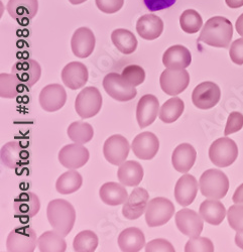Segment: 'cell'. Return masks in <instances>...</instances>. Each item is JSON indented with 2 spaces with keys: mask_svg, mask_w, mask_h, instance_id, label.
Wrapping results in <instances>:
<instances>
[{
  "mask_svg": "<svg viewBox=\"0 0 243 252\" xmlns=\"http://www.w3.org/2000/svg\"><path fill=\"white\" fill-rule=\"evenodd\" d=\"M225 2L230 8H239L243 6V0H225Z\"/></svg>",
  "mask_w": 243,
  "mask_h": 252,
  "instance_id": "49",
  "label": "cell"
},
{
  "mask_svg": "<svg viewBox=\"0 0 243 252\" xmlns=\"http://www.w3.org/2000/svg\"><path fill=\"white\" fill-rule=\"evenodd\" d=\"M37 247L40 252H64L67 250V242L55 230L46 231L38 237Z\"/></svg>",
  "mask_w": 243,
  "mask_h": 252,
  "instance_id": "33",
  "label": "cell"
},
{
  "mask_svg": "<svg viewBox=\"0 0 243 252\" xmlns=\"http://www.w3.org/2000/svg\"><path fill=\"white\" fill-rule=\"evenodd\" d=\"M199 214L205 222L217 226L223 222L227 213L224 205L219 200L208 199L201 203Z\"/></svg>",
  "mask_w": 243,
  "mask_h": 252,
  "instance_id": "31",
  "label": "cell"
},
{
  "mask_svg": "<svg viewBox=\"0 0 243 252\" xmlns=\"http://www.w3.org/2000/svg\"><path fill=\"white\" fill-rule=\"evenodd\" d=\"M100 199L108 206L122 205L128 199V193L124 185L115 182H108L102 185L99 191Z\"/></svg>",
  "mask_w": 243,
  "mask_h": 252,
  "instance_id": "29",
  "label": "cell"
},
{
  "mask_svg": "<svg viewBox=\"0 0 243 252\" xmlns=\"http://www.w3.org/2000/svg\"><path fill=\"white\" fill-rule=\"evenodd\" d=\"M103 88L111 98L119 102L130 101L137 95L135 86L118 73H109L104 77Z\"/></svg>",
  "mask_w": 243,
  "mask_h": 252,
  "instance_id": "8",
  "label": "cell"
},
{
  "mask_svg": "<svg viewBox=\"0 0 243 252\" xmlns=\"http://www.w3.org/2000/svg\"><path fill=\"white\" fill-rule=\"evenodd\" d=\"M62 81L71 90L83 88L88 82L89 73L87 67L80 62H71L62 71Z\"/></svg>",
  "mask_w": 243,
  "mask_h": 252,
  "instance_id": "20",
  "label": "cell"
},
{
  "mask_svg": "<svg viewBox=\"0 0 243 252\" xmlns=\"http://www.w3.org/2000/svg\"><path fill=\"white\" fill-rule=\"evenodd\" d=\"M146 245L143 231L136 227L124 229L118 236V246L123 252H138Z\"/></svg>",
  "mask_w": 243,
  "mask_h": 252,
  "instance_id": "27",
  "label": "cell"
},
{
  "mask_svg": "<svg viewBox=\"0 0 243 252\" xmlns=\"http://www.w3.org/2000/svg\"><path fill=\"white\" fill-rule=\"evenodd\" d=\"M60 163L69 170H77L87 163L90 153L83 144L71 143L65 145L58 156Z\"/></svg>",
  "mask_w": 243,
  "mask_h": 252,
  "instance_id": "12",
  "label": "cell"
},
{
  "mask_svg": "<svg viewBox=\"0 0 243 252\" xmlns=\"http://www.w3.org/2000/svg\"><path fill=\"white\" fill-rule=\"evenodd\" d=\"M185 109V104L184 101L181 98L175 96L171 99L167 100L163 106L159 109L158 117L159 119L165 122V123H173L177 121L181 115L183 114Z\"/></svg>",
  "mask_w": 243,
  "mask_h": 252,
  "instance_id": "35",
  "label": "cell"
},
{
  "mask_svg": "<svg viewBox=\"0 0 243 252\" xmlns=\"http://www.w3.org/2000/svg\"><path fill=\"white\" fill-rule=\"evenodd\" d=\"M30 154L25 145L16 140L5 143L1 149V161L9 169L22 167L29 162Z\"/></svg>",
  "mask_w": 243,
  "mask_h": 252,
  "instance_id": "19",
  "label": "cell"
},
{
  "mask_svg": "<svg viewBox=\"0 0 243 252\" xmlns=\"http://www.w3.org/2000/svg\"><path fill=\"white\" fill-rule=\"evenodd\" d=\"M122 77L133 86H139L146 80V72L145 70L138 65H129L126 66L122 73Z\"/></svg>",
  "mask_w": 243,
  "mask_h": 252,
  "instance_id": "40",
  "label": "cell"
},
{
  "mask_svg": "<svg viewBox=\"0 0 243 252\" xmlns=\"http://www.w3.org/2000/svg\"><path fill=\"white\" fill-rule=\"evenodd\" d=\"M98 245V236L91 230L81 231L73 241V249L76 252H94Z\"/></svg>",
  "mask_w": 243,
  "mask_h": 252,
  "instance_id": "38",
  "label": "cell"
},
{
  "mask_svg": "<svg viewBox=\"0 0 243 252\" xmlns=\"http://www.w3.org/2000/svg\"><path fill=\"white\" fill-rule=\"evenodd\" d=\"M136 32L141 38L154 40L163 33L164 22L155 14H145L137 20Z\"/></svg>",
  "mask_w": 243,
  "mask_h": 252,
  "instance_id": "26",
  "label": "cell"
},
{
  "mask_svg": "<svg viewBox=\"0 0 243 252\" xmlns=\"http://www.w3.org/2000/svg\"><path fill=\"white\" fill-rule=\"evenodd\" d=\"M158 99L152 94L141 97L136 106V120L140 128H146L152 124L159 113Z\"/></svg>",
  "mask_w": 243,
  "mask_h": 252,
  "instance_id": "18",
  "label": "cell"
},
{
  "mask_svg": "<svg viewBox=\"0 0 243 252\" xmlns=\"http://www.w3.org/2000/svg\"><path fill=\"white\" fill-rule=\"evenodd\" d=\"M235 28H236L238 34H240L243 37V13L238 17Z\"/></svg>",
  "mask_w": 243,
  "mask_h": 252,
  "instance_id": "50",
  "label": "cell"
},
{
  "mask_svg": "<svg viewBox=\"0 0 243 252\" xmlns=\"http://www.w3.org/2000/svg\"><path fill=\"white\" fill-rule=\"evenodd\" d=\"M221 91L215 83L207 81L199 84L192 93V101L195 106L202 110H208L219 103Z\"/></svg>",
  "mask_w": 243,
  "mask_h": 252,
  "instance_id": "11",
  "label": "cell"
},
{
  "mask_svg": "<svg viewBox=\"0 0 243 252\" xmlns=\"http://www.w3.org/2000/svg\"><path fill=\"white\" fill-rule=\"evenodd\" d=\"M232 35L233 27L230 20L223 16H214L207 20L200 33L199 41L214 48L227 49Z\"/></svg>",
  "mask_w": 243,
  "mask_h": 252,
  "instance_id": "1",
  "label": "cell"
},
{
  "mask_svg": "<svg viewBox=\"0 0 243 252\" xmlns=\"http://www.w3.org/2000/svg\"><path fill=\"white\" fill-rule=\"evenodd\" d=\"M13 209L15 214L19 217L31 218L38 213L40 202L34 193L23 192L15 198Z\"/></svg>",
  "mask_w": 243,
  "mask_h": 252,
  "instance_id": "30",
  "label": "cell"
},
{
  "mask_svg": "<svg viewBox=\"0 0 243 252\" xmlns=\"http://www.w3.org/2000/svg\"><path fill=\"white\" fill-rule=\"evenodd\" d=\"M235 243L236 245L243 250V232H237L235 235Z\"/></svg>",
  "mask_w": 243,
  "mask_h": 252,
  "instance_id": "51",
  "label": "cell"
},
{
  "mask_svg": "<svg viewBox=\"0 0 243 252\" xmlns=\"http://www.w3.org/2000/svg\"><path fill=\"white\" fill-rule=\"evenodd\" d=\"M144 169L138 161L125 160L118 167L117 178L119 182L126 187H136L144 179Z\"/></svg>",
  "mask_w": 243,
  "mask_h": 252,
  "instance_id": "28",
  "label": "cell"
},
{
  "mask_svg": "<svg viewBox=\"0 0 243 252\" xmlns=\"http://www.w3.org/2000/svg\"><path fill=\"white\" fill-rule=\"evenodd\" d=\"M25 87L24 84L12 73L0 74V96L1 98H16L24 91Z\"/></svg>",
  "mask_w": 243,
  "mask_h": 252,
  "instance_id": "36",
  "label": "cell"
},
{
  "mask_svg": "<svg viewBox=\"0 0 243 252\" xmlns=\"http://www.w3.org/2000/svg\"><path fill=\"white\" fill-rule=\"evenodd\" d=\"M238 157L237 144L228 136L215 140L209 149V158L212 163L218 167L231 165Z\"/></svg>",
  "mask_w": 243,
  "mask_h": 252,
  "instance_id": "6",
  "label": "cell"
},
{
  "mask_svg": "<svg viewBox=\"0 0 243 252\" xmlns=\"http://www.w3.org/2000/svg\"><path fill=\"white\" fill-rule=\"evenodd\" d=\"M83 185V178L76 170H70L61 175L56 182V190L62 195L77 192Z\"/></svg>",
  "mask_w": 243,
  "mask_h": 252,
  "instance_id": "34",
  "label": "cell"
},
{
  "mask_svg": "<svg viewBox=\"0 0 243 252\" xmlns=\"http://www.w3.org/2000/svg\"><path fill=\"white\" fill-rule=\"evenodd\" d=\"M191 52L182 45L170 47L163 56V64L167 69L183 70L191 65Z\"/></svg>",
  "mask_w": 243,
  "mask_h": 252,
  "instance_id": "25",
  "label": "cell"
},
{
  "mask_svg": "<svg viewBox=\"0 0 243 252\" xmlns=\"http://www.w3.org/2000/svg\"><path fill=\"white\" fill-rule=\"evenodd\" d=\"M146 252H175L176 249L172 243L166 239H153L146 246Z\"/></svg>",
  "mask_w": 243,
  "mask_h": 252,
  "instance_id": "45",
  "label": "cell"
},
{
  "mask_svg": "<svg viewBox=\"0 0 243 252\" xmlns=\"http://www.w3.org/2000/svg\"><path fill=\"white\" fill-rule=\"evenodd\" d=\"M35 231L30 226L13 228L6 239V250L8 252H32L37 245Z\"/></svg>",
  "mask_w": 243,
  "mask_h": 252,
  "instance_id": "5",
  "label": "cell"
},
{
  "mask_svg": "<svg viewBox=\"0 0 243 252\" xmlns=\"http://www.w3.org/2000/svg\"><path fill=\"white\" fill-rule=\"evenodd\" d=\"M175 214V206L167 198L156 197L150 200L146 210V222L150 227L167 224Z\"/></svg>",
  "mask_w": 243,
  "mask_h": 252,
  "instance_id": "4",
  "label": "cell"
},
{
  "mask_svg": "<svg viewBox=\"0 0 243 252\" xmlns=\"http://www.w3.org/2000/svg\"><path fill=\"white\" fill-rule=\"evenodd\" d=\"M186 252H213L214 245L207 237H193L185 246Z\"/></svg>",
  "mask_w": 243,
  "mask_h": 252,
  "instance_id": "41",
  "label": "cell"
},
{
  "mask_svg": "<svg viewBox=\"0 0 243 252\" xmlns=\"http://www.w3.org/2000/svg\"><path fill=\"white\" fill-rule=\"evenodd\" d=\"M111 40L116 49L123 55H130L137 48V39L128 30L117 29L111 33Z\"/></svg>",
  "mask_w": 243,
  "mask_h": 252,
  "instance_id": "32",
  "label": "cell"
},
{
  "mask_svg": "<svg viewBox=\"0 0 243 252\" xmlns=\"http://www.w3.org/2000/svg\"><path fill=\"white\" fill-rule=\"evenodd\" d=\"M176 3V0H145L147 8L151 11H157L171 7Z\"/></svg>",
  "mask_w": 243,
  "mask_h": 252,
  "instance_id": "47",
  "label": "cell"
},
{
  "mask_svg": "<svg viewBox=\"0 0 243 252\" xmlns=\"http://www.w3.org/2000/svg\"><path fill=\"white\" fill-rule=\"evenodd\" d=\"M232 201L234 204H243V184H241L233 194Z\"/></svg>",
  "mask_w": 243,
  "mask_h": 252,
  "instance_id": "48",
  "label": "cell"
},
{
  "mask_svg": "<svg viewBox=\"0 0 243 252\" xmlns=\"http://www.w3.org/2000/svg\"><path fill=\"white\" fill-rule=\"evenodd\" d=\"M68 135L72 141L84 144L92 140L94 136V129L88 122L75 121L69 125Z\"/></svg>",
  "mask_w": 243,
  "mask_h": 252,
  "instance_id": "37",
  "label": "cell"
},
{
  "mask_svg": "<svg viewBox=\"0 0 243 252\" xmlns=\"http://www.w3.org/2000/svg\"><path fill=\"white\" fill-rule=\"evenodd\" d=\"M199 184L196 178L190 174L182 176L175 187V199L179 205L187 207L191 205L198 194Z\"/></svg>",
  "mask_w": 243,
  "mask_h": 252,
  "instance_id": "22",
  "label": "cell"
},
{
  "mask_svg": "<svg viewBox=\"0 0 243 252\" xmlns=\"http://www.w3.org/2000/svg\"><path fill=\"white\" fill-rule=\"evenodd\" d=\"M228 223L236 232H243V205L235 204L228 209Z\"/></svg>",
  "mask_w": 243,
  "mask_h": 252,
  "instance_id": "42",
  "label": "cell"
},
{
  "mask_svg": "<svg viewBox=\"0 0 243 252\" xmlns=\"http://www.w3.org/2000/svg\"><path fill=\"white\" fill-rule=\"evenodd\" d=\"M11 73L15 75L26 87L30 88L42 77V67L32 59L19 60L12 66Z\"/></svg>",
  "mask_w": 243,
  "mask_h": 252,
  "instance_id": "17",
  "label": "cell"
},
{
  "mask_svg": "<svg viewBox=\"0 0 243 252\" xmlns=\"http://www.w3.org/2000/svg\"><path fill=\"white\" fill-rule=\"evenodd\" d=\"M95 35L88 28H80L75 31L71 39L72 52L80 59H85L91 56L95 49Z\"/></svg>",
  "mask_w": 243,
  "mask_h": 252,
  "instance_id": "21",
  "label": "cell"
},
{
  "mask_svg": "<svg viewBox=\"0 0 243 252\" xmlns=\"http://www.w3.org/2000/svg\"><path fill=\"white\" fill-rule=\"evenodd\" d=\"M130 152L128 140L120 134H114L108 137L103 145V155L105 159L114 165L123 163Z\"/></svg>",
  "mask_w": 243,
  "mask_h": 252,
  "instance_id": "10",
  "label": "cell"
},
{
  "mask_svg": "<svg viewBox=\"0 0 243 252\" xmlns=\"http://www.w3.org/2000/svg\"><path fill=\"white\" fill-rule=\"evenodd\" d=\"M131 150L139 159L151 160L156 156L159 150V140L152 132H141L133 139Z\"/></svg>",
  "mask_w": 243,
  "mask_h": 252,
  "instance_id": "16",
  "label": "cell"
},
{
  "mask_svg": "<svg viewBox=\"0 0 243 252\" xmlns=\"http://www.w3.org/2000/svg\"><path fill=\"white\" fill-rule=\"evenodd\" d=\"M70 3H72L73 5H78V4H82L84 3L85 1H87V0H69Z\"/></svg>",
  "mask_w": 243,
  "mask_h": 252,
  "instance_id": "52",
  "label": "cell"
},
{
  "mask_svg": "<svg viewBox=\"0 0 243 252\" xmlns=\"http://www.w3.org/2000/svg\"><path fill=\"white\" fill-rule=\"evenodd\" d=\"M180 26L182 30L187 33H196L203 26V19L198 11L194 9H187L181 14Z\"/></svg>",
  "mask_w": 243,
  "mask_h": 252,
  "instance_id": "39",
  "label": "cell"
},
{
  "mask_svg": "<svg viewBox=\"0 0 243 252\" xmlns=\"http://www.w3.org/2000/svg\"><path fill=\"white\" fill-rule=\"evenodd\" d=\"M95 1L98 9L107 14L119 11L124 4V0H95Z\"/></svg>",
  "mask_w": 243,
  "mask_h": 252,
  "instance_id": "44",
  "label": "cell"
},
{
  "mask_svg": "<svg viewBox=\"0 0 243 252\" xmlns=\"http://www.w3.org/2000/svg\"><path fill=\"white\" fill-rule=\"evenodd\" d=\"M176 225L181 233L193 238L201 235L204 228L203 218L191 209H182L175 216Z\"/></svg>",
  "mask_w": 243,
  "mask_h": 252,
  "instance_id": "13",
  "label": "cell"
},
{
  "mask_svg": "<svg viewBox=\"0 0 243 252\" xmlns=\"http://www.w3.org/2000/svg\"><path fill=\"white\" fill-rule=\"evenodd\" d=\"M150 194L144 188H135L123 204L122 215L128 220H136L146 213Z\"/></svg>",
  "mask_w": 243,
  "mask_h": 252,
  "instance_id": "15",
  "label": "cell"
},
{
  "mask_svg": "<svg viewBox=\"0 0 243 252\" xmlns=\"http://www.w3.org/2000/svg\"><path fill=\"white\" fill-rule=\"evenodd\" d=\"M102 101V95L96 87H86L77 95L75 110L83 119L94 117L101 110Z\"/></svg>",
  "mask_w": 243,
  "mask_h": 252,
  "instance_id": "7",
  "label": "cell"
},
{
  "mask_svg": "<svg viewBox=\"0 0 243 252\" xmlns=\"http://www.w3.org/2000/svg\"><path fill=\"white\" fill-rule=\"evenodd\" d=\"M230 59L236 65H243V38H238L233 41L230 51Z\"/></svg>",
  "mask_w": 243,
  "mask_h": 252,
  "instance_id": "46",
  "label": "cell"
},
{
  "mask_svg": "<svg viewBox=\"0 0 243 252\" xmlns=\"http://www.w3.org/2000/svg\"><path fill=\"white\" fill-rule=\"evenodd\" d=\"M243 127V114L240 112H231L228 116L224 135L228 136L241 130Z\"/></svg>",
  "mask_w": 243,
  "mask_h": 252,
  "instance_id": "43",
  "label": "cell"
},
{
  "mask_svg": "<svg viewBox=\"0 0 243 252\" xmlns=\"http://www.w3.org/2000/svg\"><path fill=\"white\" fill-rule=\"evenodd\" d=\"M199 187L201 194L207 199L221 200L229 190V180L223 172L212 169L202 174Z\"/></svg>",
  "mask_w": 243,
  "mask_h": 252,
  "instance_id": "3",
  "label": "cell"
},
{
  "mask_svg": "<svg viewBox=\"0 0 243 252\" xmlns=\"http://www.w3.org/2000/svg\"><path fill=\"white\" fill-rule=\"evenodd\" d=\"M39 105L47 112L60 110L67 102V92L60 84H50L39 93Z\"/></svg>",
  "mask_w": 243,
  "mask_h": 252,
  "instance_id": "14",
  "label": "cell"
},
{
  "mask_svg": "<svg viewBox=\"0 0 243 252\" xmlns=\"http://www.w3.org/2000/svg\"><path fill=\"white\" fill-rule=\"evenodd\" d=\"M160 88L167 95L177 96L184 92L190 84V75L186 69H166L159 77Z\"/></svg>",
  "mask_w": 243,
  "mask_h": 252,
  "instance_id": "9",
  "label": "cell"
},
{
  "mask_svg": "<svg viewBox=\"0 0 243 252\" xmlns=\"http://www.w3.org/2000/svg\"><path fill=\"white\" fill-rule=\"evenodd\" d=\"M197 152L190 143H181L175 149L172 156L174 169L182 174H187L195 164Z\"/></svg>",
  "mask_w": 243,
  "mask_h": 252,
  "instance_id": "24",
  "label": "cell"
},
{
  "mask_svg": "<svg viewBox=\"0 0 243 252\" xmlns=\"http://www.w3.org/2000/svg\"><path fill=\"white\" fill-rule=\"evenodd\" d=\"M47 216L53 230L64 237L70 234L76 222L75 208L64 199L51 201L48 204Z\"/></svg>",
  "mask_w": 243,
  "mask_h": 252,
  "instance_id": "2",
  "label": "cell"
},
{
  "mask_svg": "<svg viewBox=\"0 0 243 252\" xmlns=\"http://www.w3.org/2000/svg\"><path fill=\"white\" fill-rule=\"evenodd\" d=\"M6 8L14 20L26 25L36 15L38 1L37 0H9Z\"/></svg>",
  "mask_w": 243,
  "mask_h": 252,
  "instance_id": "23",
  "label": "cell"
}]
</instances>
